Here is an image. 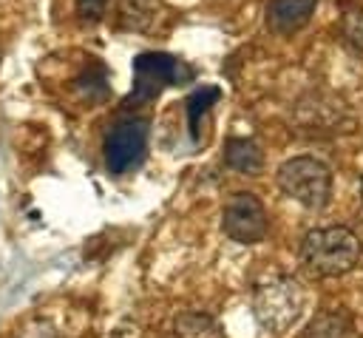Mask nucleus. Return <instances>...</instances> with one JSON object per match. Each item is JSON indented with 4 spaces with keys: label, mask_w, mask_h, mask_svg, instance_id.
Segmentation results:
<instances>
[{
    "label": "nucleus",
    "mask_w": 363,
    "mask_h": 338,
    "mask_svg": "<svg viewBox=\"0 0 363 338\" xmlns=\"http://www.w3.org/2000/svg\"><path fill=\"white\" fill-rule=\"evenodd\" d=\"M349 329H352V327H349V321H346L343 315H320V318L306 329L303 338H346Z\"/></svg>",
    "instance_id": "12"
},
{
    "label": "nucleus",
    "mask_w": 363,
    "mask_h": 338,
    "mask_svg": "<svg viewBox=\"0 0 363 338\" xmlns=\"http://www.w3.org/2000/svg\"><path fill=\"white\" fill-rule=\"evenodd\" d=\"M340 31L357 51H363V11H349L340 23Z\"/></svg>",
    "instance_id": "13"
},
{
    "label": "nucleus",
    "mask_w": 363,
    "mask_h": 338,
    "mask_svg": "<svg viewBox=\"0 0 363 338\" xmlns=\"http://www.w3.org/2000/svg\"><path fill=\"white\" fill-rule=\"evenodd\" d=\"M218 97H221V91H218L216 85H204V88H199V91L187 99V119H190V133H193V139L199 136V122H201V116L210 111V105H213Z\"/></svg>",
    "instance_id": "11"
},
{
    "label": "nucleus",
    "mask_w": 363,
    "mask_h": 338,
    "mask_svg": "<svg viewBox=\"0 0 363 338\" xmlns=\"http://www.w3.org/2000/svg\"><path fill=\"white\" fill-rule=\"evenodd\" d=\"M318 0H269L267 6V26L275 34H292L312 17Z\"/></svg>",
    "instance_id": "7"
},
{
    "label": "nucleus",
    "mask_w": 363,
    "mask_h": 338,
    "mask_svg": "<svg viewBox=\"0 0 363 338\" xmlns=\"http://www.w3.org/2000/svg\"><path fill=\"white\" fill-rule=\"evenodd\" d=\"M147 148V122L145 119H125L119 125L111 128V133L105 136V168L113 176L128 173L130 168H136L145 156Z\"/></svg>",
    "instance_id": "6"
},
{
    "label": "nucleus",
    "mask_w": 363,
    "mask_h": 338,
    "mask_svg": "<svg viewBox=\"0 0 363 338\" xmlns=\"http://www.w3.org/2000/svg\"><path fill=\"white\" fill-rule=\"evenodd\" d=\"M108 9V0H77V14L82 23H99Z\"/></svg>",
    "instance_id": "14"
},
{
    "label": "nucleus",
    "mask_w": 363,
    "mask_h": 338,
    "mask_svg": "<svg viewBox=\"0 0 363 338\" xmlns=\"http://www.w3.org/2000/svg\"><path fill=\"white\" fill-rule=\"evenodd\" d=\"M224 165L238 170V173H250L255 176L264 165V156L258 151V145L252 139H230L224 145Z\"/></svg>",
    "instance_id": "9"
},
{
    "label": "nucleus",
    "mask_w": 363,
    "mask_h": 338,
    "mask_svg": "<svg viewBox=\"0 0 363 338\" xmlns=\"http://www.w3.org/2000/svg\"><path fill=\"white\" fill-rule=\"evenodd\" d=\"M221 230L238 244H258L269 230V219L261 199L255 193H235L224 205Z\"/></svg>",
    "instance_id": "5"
},
{
    "label": "nucleus",
    "mask_w": 363,
    "mask_h": 338,
    "mask_svg": "<svg viewBox=\"0 0 363 338\" xmlns=\"http://www.w3.org/2000/svg\"><path fill=\"white\" fill-rule=\"evenodd\" d=\"M303 312V290L289 276H272L255 284L252 293V315L269 332L289 329Z\"/></svg>",
    "instance_id": "2"
},
{
    "label": "nucleus",
    "mask_w": 363,
    "mask_h": 338,
    "mask_svg": "<svg viewBox=\"0 0 363 338\" xmlns=\"http://www.w3.org/2000/svg\"><path fill=\"white\" fill-rule=\"evenodd\" d=\"M360 258V239L349 227H318L301 241V261L318 278L349 273Z\"/></svg>",
    "instance_id": "1"
},
{
    "label": "nucleus",
    "mask_w": 363,
    "mask_h": 338,
    "mask_svg": "<svg viewBox=\"0 0 363 338\" xmlns=\"http://www.w3.org/2000/svg\"><path fill=\"white\" fill-rule=\"evenodd\" d=\"M162 0H119V26L130 31H150L162 20Z\"/></svg>",
    "instance_id": "8"
},
{
    "label": "nucleus",
    "mask_w": 363,
    "mask_h": 338,
    "mask_svg": "<svg viewBox=\"0 0 363 338\" xmlns=\"http://www.w3.org/2000/svg\"><path fill=\"white\" fill-rule=\"evenodd\" d=\"M278 187L306 210H323L332 199V170L315 156H292L278 168Z\"/></svg>",
    "instance_id": "3"
},
{
    "label": "nucleus",
    "mask_w": 363,
    "mask_h": 338,
    "mask_svg": "<svg viewBox=\"0 0 363 338\" xmlns=\"http://www.w3.org/2000/svg\"><path fill=\"white\" fill-rule=\"evenodd\" d=\"M176 338H224L221 327L204 312H182L176 318Z\"/></svg>",
    "instance_id": "10"
},
{
    "label": "nucleus",
    "mask_w": 363,
    "mask_h": 338,
    "mask_svg": "<svg viewBox=\"0 0 363 338\" xmlns=\"http://www.w3.org/2000/svg\"><path fill=\"white\" fill-rule=\"evenodd\" d=\"M193 80V68L170 54H139L133 60V91L130 99L133 102H150L153 97H159L167 85H184Z\"/></svg>",
    "instance_id": "4"
}]
</instances>
